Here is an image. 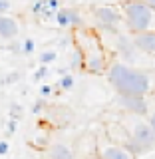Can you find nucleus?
<instances>
[{
	"label": "nucleus",
	"instance_id": "1",
	"mask_svg": "<svg viewBox=\"0 0 155 159\" xmlns=\"http://www.w3.org/2000/svg\"><path fill=\"white\" fill-rule=\"evenodd\" d=\"M107 80L121 96H145L151 92V78L145 72L129 68L123 62H113L109 66Z\"/></svg>",
	"mask_w": 155,
	"mask_h": 159
},
{
	"label": "nucleus",
	"instance_id": "2",
	"mask_svg": "<svg viewBox=\"0 0 155 159\" xmlns=\"http://www.w3.org/2000/svg\"><path fill=\"white\" fill-rule=\"evenodd\" d=\"M119 10L123 14V24L131 34L155 30V10L145 0H123Z\"/></svg>",
	"mask_w": 155,
	"mask_h": 159
},
{
	"label": "nucleus",
	"instance_id": "3",
	"mask_svg": "<svg viewBox=\"0 0 155 159\" xmlns=\"http://www.w3.org/2000/svg\"><path fill=\"white\" fill-rule=\"evenodd\" d=\"M88 40H89V46L84 50V70L89 74H103L107 68V58H106V52H103V48L99 46V42L93 36H89L88 34Z\"/></svg>",
	"mask_w": 155,
	"mask_h": 159
},
{
	"label": "nucleus",
	"instance_id": "4",
	"mask_svg": "<svg viewBox=\"0 0 155 159\" xmlns=\"http://www.w3.org/2000/svg\"><path fill=\"white\" fill-rule=\"evenodd\" d=\"M93 18L98 20L99 28L107 30V32H119V26L123 22V14L121 10L116 6H98L93 8Z\"/></svg>",
	"mask_w": 155,
	"mask_h": 159
},
{
	"label": "nucleus",
	"instance_id": "5",
	"mask_svg": "<svg viewBox=\"0 0 155 159\" xmlns=\"http://www.w3.org/2000/svg\"><path fill=\"white\" fill-rule=\"evenodd\" d=\"M131 135H133V139H135L139 145L145 149V151H151V149L155 147V129L151 127L149 121H145V119L133 121Z\"/></svg>",
	"mask_w": 155,
	"mask_h": 159
},
{
	"label": "nucleus",
	"instance_id": "6",
	"mask_svg": "<svg viewBox=\"0 0 155 159\" xmlns=\"http://www.w3.org/2000/svg\"><path fill=\"white\" fill-rule=\"evenodd\" d=\"M117 103L125 111L135 113V116H147L149 111L145 96H121V93H117Z\"/></svg>",
	"mask_w": 155,
	"mask_h": 159
},
{
	"label": "nucleus",
	"instance_id": "7",
	"mask_svg": "<svg viewBox=\"0 0 155 159\" xmlns=\"http://www.w3.org/2000/svg\"><path fill=\"white\" fill-rule=\"evenodd\" d=\"M131 40L135 44V48L143 54L155 56V30H147V32H137L131 34Z\"/></svg>",
	"mask_w": 155,
	"mask_h": 159
},
{
	"label": "nucleus",
	"instance_id": "8",
	"mask_svg": "<svg viewBox=\"0 0 155 159\" xmlns=\"http://www.w3.org/2000/svg\"><path fill=\"white\" fill-rule=\"evenodd\" d=\"M54 20H56L62 28H80L84 24L82 14H80L78 10H74V8H60Z\"/></svg>",
	"mask_w": 155,
	"mask_h": 159
},
{
	"label": "nucleus",
	"instance_id": "9",
	"mask_svg": "<svg viewBox=\"0 0 155 159\" xmlns=\"http://www.w3.org/2000/svg\"><path fill=\"white\" fill-rule=\"evenodd\" d=\"M58 10H60L58 0H38L32 4V12L42 18H56Z\"/></svg>",
	"mask_w": 155,
	"mask_h": 159
},
{
	"label": "nucleus",
	"instance_id": "10",
	"mask_svg": "<svg viewBox=\"0 0 155 159\" xmlns=\"http://www.w3.org/2000/svg\"><path fill=\"white\" fill-rule=\"evenodd\" d=\"M18 32H20V28H18V22L14 20L12 16H0V36H2L4 40H12V38H16L18 36Z\"/></svg>",
	"mask_w": 155,
	"mask_h": 159
},
{
	"label": "nucleus",
	"instance_id": "11",
	"mask_svg": "<svg viewBox=\"0 0 155 159\" xmlns=\"http://www.w3.org/2000/svg\"><path fill=\"white\" fill-rule=\"evenodd\" d=\"M102 159H133V155L123 145H106L99 149Z\"/></svg>",
	"mask_w": 155,
	"mask_h": 159
},
{
	"label": "nucleus",
	"instance_id": "12",
	"mask_svg": "<svg viewBox=\"0 0 155 159\" xmlns=\"http://www.w3.org/2000/svg\"><path fill=\"white\" fill-rule=\"evenodd\" d=\"M48 155H50V159H74L72 149L68 145H64V143H54V145H50Z\"/></svg>",
	"mask_w": 155,
	"mask_h": 159
},
{
	"label": "nucleus",
	"instance_id": "13",
	"mask_svg": "<svg viewBox=\"0 0 155 159\" xmlns=\"http://www.w3.org/2000/svg\"><path fill=\"white\" fill-rule=\"evenodd\" d=\"M58 86L62 88V89H72L74 88V76H62V80H60L58 82Z\"/></svg>",
	"mask_w": 155,
	"mask_h": 159
},
{
	"label": "nucleus",
	"instance_id": "14",
	"mask_svg": "<svg viewBox=\"0 0 155 159\" xmlns=\"http://www.w3.org/2000/svg\"><path fill=\"white\" fill-rule=\"evenodd\" d=\"M34 50H36V42H34L32 38H26V40H24V44H22V52L24 54H32Z\"/></svg>",
	"mask_w": 155,
	"mask_h": 159
},
{
	"label": "nucleus",
	"instance_id": "15",
	"mask_svg": "<svg viewBox=\"0 0 155 159\" xmlns=\"http://www.w3.org/2000/svg\"><path fill=\"white\" fill-rule=\"evenodd\" d=\"M56 60V52L54 50H48V52H44L42 56H40V64H50Z\"/></svg>",
	"mask_w": 155,
	"mask_h": 159
},
{
	"label": "nucleus",
	"instance_id": "16",
	"mask_svg": "<svg viewBox=\"0 0 155 159\" xmlns=\"http://www.w3.org/2000/svg\"><path fill=\"white\" fill-rule=\"evenodd\" d=\"M46 74H48V66H46V64H42V66H40L36 72H34V80H36V82H40V80L46 76Z\"/></svg>",
	"mask_w": 155,
	"mask_h": 159
},
{
	"label": "nucleus",
	"instance_id": "17",
	"mask_svg": "<svg viewBox=\"0 0 155 159\" xmlns=\"http://www.w3.org/2000/svg\"><path fill=\"white\" fill-rule=\"evenodd\" d=\"M18 78H20V74H18V72H12L10 76H6V78L2 80V84H4V86H8V84H14Z\"/></svg>",
	"mask_w": 155,
	"mask_h": 159
},
{
	"label": "nucleus",
	"instance_id": "18",
	"mask_svg": "<svg viewBox=\"0 0 155 159\" xmlns=\"http://www.w3.org/2000/svg\"><path fill=\"white\" fill-rule=\"evenodd\" d=\"M8 10H10V2H8V0H0V16L6 14Z\"/></svg>",
	"mask_w": 155,
	"mask_h": 159
},
{
	"label": "nucleus",
	"instance_id": "19",
	"mask_svg": "<svg viewBox=\"0 0 155 159\" xmlns=\"http://www.w3.org/2000/svg\"><path fill=\"white\" fill-rule=\"evenodd\" d=\"M22 116V107H18V106H12V119L16 121V119Z\"/></svg>",
	"mask_w": 155,
	"mask_h": 159
},
{
	"label": "nucleus",
	"instance_id": "20",
	"mask_svg": "<svg viewBox=\"0 0 155 159\" xmlns=\"http://www.w3.org/2000/svg\"><path fill=\"white\" fill-rule=\"evenodd\" d=\"M42 107H44V102H42V99H38V102L32 106V111L34 113H40V109H42Z\"/></svg>",
	"mask_w": 155,
	"mask_h": 159
},
{
	"label": "nucleus",
	"instance_id": "21",
	"mask_svg": "<svg viewBox=\"0 0 155 159\" xmlns=\"http://www.w3.org/2000/svg\"><path fill=\"white\" fill-rule=\"evenodd\" d=\"M8 149H10V145H8L6 141H0V155H6Z\"/></svg>",
	"mask_w": 155,
	"mask_h": 159
},
{
	"label": "nucleus",
	"instance_id": "22",
	"mask_svg": "<svg viewBox=\"0 0 155 159\" xmlns=\"http://www.w3.org/2000/svg\"><path fill=\"white\" fill-rule=\"evenodd\" d=\"M40 93H42V96H50V93H52V88H50V86H44L42 89H40Z\"/></svg>",
	"mask_w": 155,
	"mask_h": 159
},
{
	"label": "nucleus",
	"instance_id": "23",
	"mask_svg": "<svg viewBox=\"0 0 155 159\" xmlns=\"http://www.w3.org/2000/svg\"><path fill=\"white\" fill-rule=\"evenodd\" d=\"M147 121L151 123V127L155 129V111H153V113H149V119H147Z\"/></svg>",
	"mask_w": 155,
	"mask_h": 159
},
{
	"label": "nucleus",
	"instance_id": "24",
	"mask_svg": "<svg viewBox=\"0 0 155 159\" xmlns=\"http://www.w3.org/2000/svg\"><path fill=\"white\" fill-rule=\"evenodd\" d=\"M14 129H16V121L12 119V121L8 123V131H10V133H14Z\"/></svg>",
	"mask_w": 155,
	"mask_h": 159
},
{
	"label": "nucleus",
	"instance_id": "25",
	"mask_svg": "<svg viewBox=\"0 0 155 159\" xmlns=\"http://www.w3.org/2000/svg\"><path fill=\"white\" fill-rule=\"evenodd\" d=\"M145 2H147V4H149V6H151V8L155 10V0H145Z\"/></svg>",
	"mask_w": 155,
	"mask_h": 159
},
{
	"label": "nucleus",
	"instance_id": "26",
	"mask_svg": "<svg viewBox=\"0 0 155 159\" xmlns=\"http://www.w3.org/2000/svg\"><path fill=\"white\" fill-rule=\"evenodd\" d=\"M88 159H102V157H99V153H98V155H92V157H88Z\"/></svg>",
	"mask_w": 155,
	"mask_h": 159
}]
</instances>
